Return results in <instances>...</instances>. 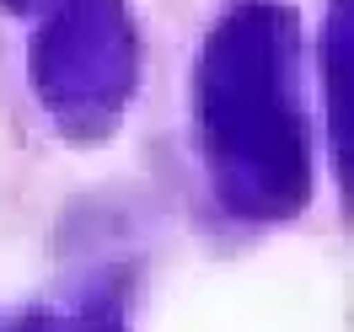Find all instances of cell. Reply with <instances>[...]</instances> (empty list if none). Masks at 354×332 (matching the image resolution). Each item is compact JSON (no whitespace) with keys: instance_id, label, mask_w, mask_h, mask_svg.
Here are the masks:
<instances>
[]
</instances>
